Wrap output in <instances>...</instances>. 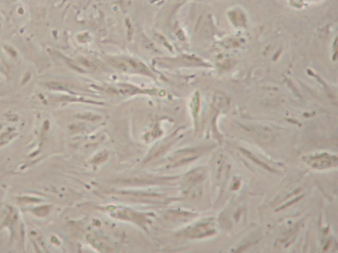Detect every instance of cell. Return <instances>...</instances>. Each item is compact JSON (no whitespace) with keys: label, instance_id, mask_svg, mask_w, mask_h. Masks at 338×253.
Returning <instances> with one entry per match:
<instances>
[{"label":"cell","instance_id":"cell-1","mask_svg":"<svg viewBox=\"0 0 338 253\" xmlns=\"http://www.w3.org/2000/svg\"><path fill=\"white\" fill-rule=\"evenodd\" d=\"M306 162L311 167L317 169H324L335 167L337 165L338 159L328 154L318 155L314 157H307Z\"/></svg>","mask_w":338,"mask_h":253},{"label":"cell","instance_id":"cell-2","mask_svg":"<svg viewBox=\"0 0 338 253\" xmlns=\"http://www.w3.org/2000/svg\"><path fill=\"white\" fill-rule=\"evenodd\" d=\"M207 225H202L198 227H196L195 228H193V230L189 231L188 232V235L192 237H202L206 236L207 233L211 234L212 230H210L208 229Z\"/></svg>","mask_w":338,"mask_h":253},{"label":"cell","instance_id":"cell-3","mask_svg":"<svg viewBox=\"0 0 338 253\" xmlns=\"http://www.w3.org/2000/svg\"><path fill=\"white\" fill-rule=\"evenodd\" d=\"M240 151H241L242 153H243L244 155H245L247 157L249 158V159L250 160H252V161L254 162L255 163H256L257 165H260V167L264 168L265 169L270 170V171H273V170L271 169L270 167L265 165L264 163H262V162L259 161V160L257 159L256 158L254 157V156H253L252 154L249 153V152L245 151V150L242 149H240Z\"/></svg>","mask_w":338,"mask_h":253}]
</instances>
